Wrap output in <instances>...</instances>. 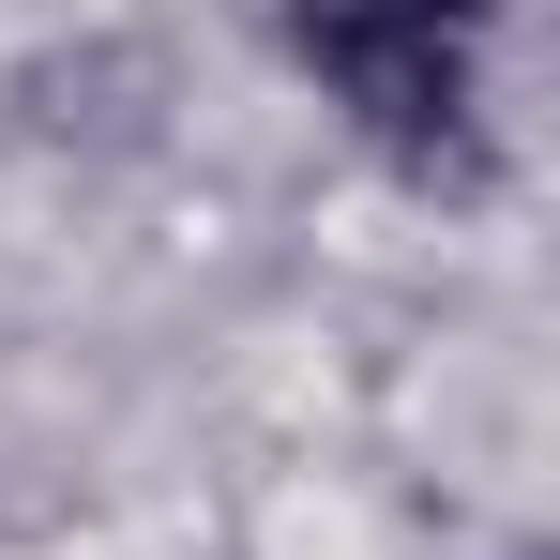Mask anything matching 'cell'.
Here are the masks:
<instances>
[{
	"mask_svg": "<svg viewBox=\"0 0 560 560\" xmlns=\"http://www.w3.org/2000/svg\"><path fill=\"white\" fill-rule=\"evenodd\" d=\"M303 77L364 121L394 167L485 183V0H273Z\"/></svg>",
	"mask_w": 560,
	"mask_h": 560,
	"instance_id": "cell-1",
	"label": "cell"
}]
</instances>
